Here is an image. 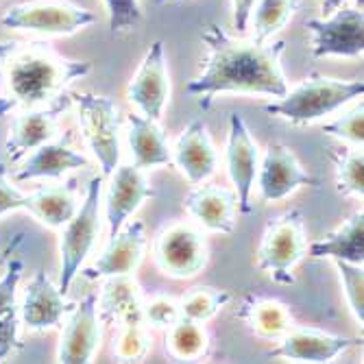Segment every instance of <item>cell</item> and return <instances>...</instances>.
<instances>
[{
  "mask_svg": "<svg viewBox=\"0 0 364 364\" xmlns=\"http://www.w3.org/2000/svg\"><path fill=\"white\" fill-rule=\"evenodd\" d=\"M208 46L205 68L188 83V94L198 98V105L208 109L216 94H267L282 98L288 83L282 70V55L286 42H257L229 36L218 24H208L201 33Z\"/></svg>",
  "mask_w": 364,
  "mask_h": 364,
  "instance_id": "1",
  "label": "cell"
},
{
  "mask_svg": "<svg viewBox=\"0 0 364 364\" xmlns=\"http://www.w3.org/2000/svg\"><path fill=\"white\" fill-rule=\"evenodd\" d=\"M90 70V61L68 59L44 42L0 40V118L16 109L48 105Z\"/></svg>",
  "mask_w": 364,
  "mask_h": 364,
  "instance_id": "2",
  "label": "cell"
},
{
  "mask_svg": "<svg viewBox=\"0 0 364 364\" xmlns=\"http://www.w3.org/2000/svg\"><path fill=\"white\" fill-rule=\"evenodd\" d=\"M364 94L362 81H343L323 75H312L294 90L286 92L275 103L264 105V112L271 116L286 118L294 124H308L327 114L341 109L353 98Z\"/></svg>",
  "mask_w": 364,
  "mask_h": 364,
  "instance_id": "3",
  "label": "cell"
},
{
  "mask_svg": "<svg viewBox=\"0 0 364 364\" xmlns=\"http://www.w3.org/2000/svg\"><path fill=\"white\" fill-rule=\"evenodd\" d=\"M101 186L103 175L94 177L87 186L83 203L77 208L75 216L65 223L61 229V275H59V290L65 294L70 290L75 277L79 275L83 262L87 259L92 247L96 245L98 231H101V218H98V203H101Z\"/></svg>",
  "mask_w": 364,
  "mask_h": 364,
  "instance_id": "4",
  "label": "cell"
},
{
  "mask_svg": "<svg viewBox=\"0 0 364 364\" xmlns=\"http://www.w3.org/2000/svg\"><path fill=\"white\" fill-rule=\"evenodd\" d=\"M304 214L290 210L273 218L262 234L257 267L277 284H294L292 269L306 255Z\"/></svg>",
  "mask_w": 364,
  "mask_h": 364,
  "instance_id": "5",
  "label": "cell"
},
{
  "mask_svg": "<svg viewBox=\"0 0 364 364\" xmlns=\"http://www.w3.org/2000/svg\"><path fill=\"white\" fill-rule=\"evenodd\" d=\"M79 112L81 131L94 153L101 175L109 177L120 161V120L112 98L90 92L70 94Z\"/></svg>",
  "mask_w": 364,
  "mask_h": 364,
  "instance_id": "6",
  "label": "cell"
},
{
  "mask_svg": "<svg viewBox=\"0 0 364 364\" xmlns=\"http://www.w3.org/2000/svg\"><path fill=\"white\" fill-rule=\"evenodd\" d=\"M96 22V16L68 0H28L14 5L0 24L5 28L36 33V36H75L77 31Z\"/></svg>",
  "mask_w": 364,
  "mask_h": 364,
  "instance_id": "7",
  "label": "cell"
},
{
  "mask_svg": "<svg viewBox=\"0 0 364 364\" xmlns=\"http://www.w3.org/2000/svg\"><path fill=\"white\" fill-rule=\"evenodd\" d=\"M314 57H358L364 50V18L358 7H338L323 20H308Z\"/></svg>",
  "mask_w": 364,
  "mask_h": 364,
  "instance_id": "8",
  "label": "cell"
},
{
  "mask_svg": "<svg viewBox=\"0 0 364 364\" xmlns=\"http://www.w3.org/2000/svg\"><path fill=\"white\" fill-rule=\"evenodd\" d=\"M155 262L159 271L171 277H194L208 264V242L192 225L175 223L159 234L155 242Z\"/></svg>",
  "mask_w": 364,
  "mask_h": 364,
  "instance_id": "9",
  "label": "cell"
},
{
  "mask_svg": "<svg viewBox=\"0 0 364 364\" xmlns=\"http://www.w3.org/2000/svg\"><path fill=\"white\" fill-rule=\"evenodd\" d=\"M73 96L61 94L48 105L31 107L20 112L9 127V136L5 140V151L11 161H18L20 157L28 155V151H36L38 146L53 140L57 134V122L63 116V112L70 107Z\"/></svg>",
  "mask_w": 364,
  "mask_h": 364,
  "instance_id": "10",
  "label": "cell"
},
{
  "mask_svg": "<svg viewBox=\"0 0 364 364\" xmlns=\"http://www.w3.org/2000/svg\"><path fill=\"white\" fill-rule=\"evenodd\" d=\"M127 96H129V101L142 112V116L151 120L161 118L164 107H166L168 96H171L166 50H164L161 40H155L149 46L136 77L129 83Z\"/></svg>",
  "mask_w": 364,
  "mask_h": 364,
  "instance_id": "11",
  "label": "cell"
},
{
  "mask_svg": "<svg viewBox=\"0 0 364 364\" xmlns=\"http://www.w3.org/2000/svg\"><path fill=\"white\" fill-rule=\"evenodd\" d=\"M68 321L57 347V360L63 364H85L94 358L101 343V323H98V294L90 292L68 312Z\"/></svg>",
  "mask_w": 364,
  "mask_h": 364,
  "instance_id": "12",
  "label": "cell"
},
{
  "mask_svg": "<svg viewBox=\"0 0 364 364\" xmlns=\"http://www.w3.org/2000/svg\"><path fill=\"white\" fill-rule=\"evenodd\" d=\"M257 166H259V153L249 134V127L238 114H231L229 138H227V173L231 183H234L240 214L253 212L251 192H253Z\"/></svg>",
  "mask_w": 364,
  "mask_h": 364,
  "instance_id": "13",
  "label": "cell"
},
{
  "mask_svg": "<svg viewBox=\"0 0 364 364\" xmlns=\"http://www.w3.org/2000/svg\"><path fill=\"white\" fill-rule=\"evenodd\" d=\"M257 168L259 194L264 201H282L301 186H318V179L301 168L299 159L286 144H271Z\"/></svg>",
  "mask_w": 364,
  "mask_h": 364,
  "instance_id": "14",
  "label": "cell"
},
{
  "mask_svg": "<svg viewBox=\"0 0 364 364\" xmlns=\"http://www.w3.org/2000/svg\"><path fill=\"white\" fill-rule=\"evenodd\" d=\"M146 249V227L142 220H129L120 227L116 236H109V245L103 255L96 259L92 269L85 271L87 277H114L131 275L142 262Z\"/></svg>",
  "mask_w": 364,
  "mask_h": 364,
  "instance_id": "15",
  "label": "cell"
},
{
  "mask_svg": "<svg viewBox=\"0 0 364 364\" xmlns=\"http://www.w3.org/2000/svg\"><path fill=\"white\" fill-rule=\"evenodd\" d=\"M109 188H107V223H109V236H116L120 227L127 223V218L134 214L146 198L155 196V190L144 179L142 171L138 166H116L109 175Z\"/></svg>",
  "mask_w": 364,
  "mask_h": 364,
  "instance_id": "16",
  "label": "cell"
},
{
  "mask_svg": "<svg viewBox=\"0 0 364 364\" xmlns=\"http://www.w3.org/2000/svg\"><path fill=\"white\" fill-rule=\"evenodd\" d=\"M70 310L73 306L63 299V292L48 279L44 271H40L24 290L20 304V321L26 325V329L42 332V329L57 327Z\"/></svg>",
  "mask_w": 364,
  "mask_h": 364,
  "instance_id": "17",
  "label": "cell"
},
{
  "mask_svg": "<svg viewBox=\"0 0 364 364\" xmlns=\"http://www.w3.org/2000/svg\"><path fill=\"white\" fill-rule=\"evenodd\" d=\"M188 212L210 231L231 234L236 229L238 201L236 192L223 186H196L183 198Z\"/></svg>",
  "mask_w": 364,
  "mask_h": 364,
  "instance_id": "18",
  "label": "cell"
},
{
  "mask_svg": "<svg viewBox=\"0 0 364 364\" xmlns=\"http://www.w3.org/2000/svg\"><path fill=\"white\" fill-rule=\"evenodd\" d=\"M173 159L190 183H203L216 168V149L201 120H192L177 138Z\"/></svg>",
  "mask_w": 364,
  "mask_h": 364,
  "instance_id": "19",
  "label": "cell"
},
{
  "mask_svg": "<svg viewBox=\"0 0 364 364\" xmlns=\"http://www.w3.org/2000/svg\"><path fill=\"white\" fill-rule=\"evenodd\" d=\"M358 343V338L332 336L323 332H312V329H294V332L290 329L269 355H282L294 362H329Z\"/></svg>",
  "mask_w": 364,
  "mask_h": 364,
  "instance_id": "20",
  "label": "cell"
},
{
  "mask_svg": "<svg viewBox=\"0 0 364 364\" xmlns=\"http://www.w3.org/2000/svg\"><path fill=\"white\" fill-rule=\"evenodd\" d=\"M87 157L77 153L63 142H46L33 151L22 168L14 175L16 181H31V179H57L65 173L87 168Z\"/></svg>",
  "mask_w": 364,
  "mask_h": 364,
  "instance_id": "21",
  "label": "cell"
},
{
  "mask_svg": "<svg viewBox=\"0 0 364 364\" xmlns=\"http://www.w3.org/2000/svg\"><path fill=\"white\" fill-rule=\"evenodd\" d=\"M127 122H129L127 142L131 149V157H134V166L151 168V166H166V164L173 161L166 138H164L157 120H151L140 114H129Z\"/></svg>",
  "mask_w": 364,
  "mask_h": 364,
  "instance_id": "22",
  "label": "cell"
},
{
  "mask_svg": "<svg viewBox=\"0 0 364 364\" xmlns=\"http://www.w3.org/2000/svg\"><path fill=\"white\" fill-rule=\"evenodd\" d=\"M24 271L22 259H11L5 275L0 277V362L14 349H18V325H20V306H18V284Z\"/></svg>",
  "mask_w": 364,
  "mask_h": 364,
  "instance_id": "23",
  "label": "cell"
},
{
  "mask_svg": "<svg viewBox=\"0 0 364 364\" xmlns=\"http://www.w3.org/2000/svg\"><path fill=\"white\" fill-rule=\"evenodd\" d=\"M310 257H332L349 264H362L364 259V214L355 212L345 225L332 231L323 240L310 245Z\"/></svg>",
  "mask_w": 364,
  "mask_h": 364,
  "instance_id": "24",
  "label": "cell"
},
{
  "mask_svg": "<svg viewBox=\"0 0 364 364\" xmlns=\"http://www.w3.org/2000/svg\"><path fill=\"white\" fill-rule=\"evenodd\" d=\"M98 308L107 321H144L142 316V296L138 284L129 275H114L107 277L101 299H98Z\"/></svg>",
  "mask_w": 364,
  "mask_h": 364,
  "instance_id": "25",
  "label": "cell"
},
{
  "mask_svg": "<svg viewBox=\"0 0 364 364\" xmlns=\"http://www.w3.org/2000/svg\"><path fill=\"white\" fill-rule=\"evenodd\" d=\"M77 208L79 203L75 190L68 186L36 190L28 194V203H26V212L50 229H61L75 216Z\"/></svg>",
  "mask_w": 364,
  "mask_h": 364,
  "instance_id": "26",
  "label": "cell"
},
{
  "mask_svg": "<svg viewBox=\"0 0 364 364\" xmlns=\"http://www.w3.org/2000/svg\"><path fill=\"white\" fill-rule=\"evenodd\" d=\"M240 316L262 338H282L292 329V316L277 299H247Z\"/></svg>",
  "mask_w": 364,
  "mask_h": 364,
  "instance_id": "27",
  "label": "cell"
},
{
  "mask_svg": "<svg viewBox=\"0 0 364 364\" xmlns=\"http://www.w3.org/2000/svg\"><path fill=\"white\" fill-rule=\"evenodd\" d=\"M301 0H257L251 11V26H253V40L269 42L273 36L290 22V18L299 9Z\"/></svg>",
  "mask_w": 364,
  "mask_h": 364,
  "instance_id": "28",
  "label": "cell"
},
{
  "mask_svg": "<svg viewBox=\"0 0 364 364\" xmlns=\"http://www.w3.org/2000/svg\"><path fill=\"white\" fill-rule=\"evenodd\" d=\"M166 349L177 360H198L208 351V334L201 323L179 316L171 327L166 336Z\"/></svg>",
  "mask_w": 364,
  "mask_h": 364,
  "instance_id": "29",
  "label": "cell"
},
{
  "mask_svg": "<svg viewBox=\"0 0 364 364\" xmlns=\"http://www.w3.org/2000/svg\"><path fill=\"white\" fill-rule=\"evenodd\" d=\"M334 173L338 192L360 196L364 194V155L360 149H334Z\"/></svg>",
  "mask_w": 364,
  "mask_h": 364,
  "instance_id": "30",
  "label": "cell"
},
{
  "mask_svg": "<svg viewBox=\"0 0 364 364\" xmlns=\"http://www.w3.org/2000/svg\"><path fill=\"white\" fill-rule=\"evenodd\" d=\"M231 299V294L225 290H214V288H194L190 290L183 299L179 301V312L181 316L205 323L210 321L227 301Z\"/></svg>",
  "mask_w": 364,
  "mask_h": 364,
  "instance_id": "31",
  "label": "cell"
},
{
  "mask_svg": "<svg viewBox=\"0 0 364 364\" xmlns=\"http://www.w3.org/2000/svg\"><path fill=\"white\" fill-rule=\"evenodd\" d=\"M149 334H146V327L144 321H131V323H122L120 329V336L116 341V355L124 362L129 360H140L146 349H149Z\"/></svg>",
  "mask_w": 364,
  "mask_h": 364,
  "instance_id": "32",
  "label": "cell"
},
{
  "mask_svg": "<svg viewBox=\"0 0 364 364\" xmlns=\"http://www.w3.org/2000/svg\"><path fill=\"white\" fill-rule=\"evenodd\" d=\"M336 267L345 286V294L349 308L353 312V316L358 318V323H364V271L362 264H349V262H341L336 259Z\"/></svg>",
  "mask_w": 364,
  "mask_h": 364,
  "instance_id": "33",
  "label": "cell"
},
{
  "mask_svg": "<svg viewBox=\"0 0 364 364\" xmlns=\"http://www.w3.org/2000/svg\"><path fill=\"white\" fill-rule=\"evenodd\" d=\"M323 131L329 136L349 142V144L362 146V142H364V107H362V101L355 107H351L349 112H345L341 118H336L334 122L325 124Z\"/></svg>",
  "mask_w": 364,
  "mask_h": 364,
  "instance_id": "34",
  "label": "cell"
},
{
  "mask_svg": "<svg viewBox=\"0 0 364 364\" xmlns=\"http://www.w3.org/2000/svg\"><path fill=\"white\" fill-rule=\"evenodd\" d=\"M112 33L136 28L142 22L140 0H103Z\"/></svg>",
  "mask_w": 364,
  "mask_h": 364,
  "instance_id": "35",
  "label": "cell"
},
{
  "mask_svg": "<svg viewBox=\"0 0 364 364\" xmlns=\"http://www.w3.org/2000/svg\"><path fill=\"white\" fill-rule=\"evenodd\" d=\"M142 316L144 323H151L153 327H171L179 316V304L171 296H153L146 304H142Z\"/></svg>",
  "mask_w": 364,
  "mask_h": 364,
  "instance_id": "36",
  "label": "cell"
},
{
  "mask_svg": "<svg viewBox=\"0 0 364 364\" xmlns=\"http://www.w3.org/2000/svg\"><path fill=\"white\" fill-rule=\"evenodd\" d=\"M28 203V194L20 192L9 179H7V166L0 161V216L24 210L26 212Z\"/></svg>",
  "mask_w": 364,
  "mask_h": 364,
  "instance_id": "37",
  "label": "cell"
},
{
  "mask_svg": "<svg viewBox=\"0 0 364 364\" xmlns=\"http://www.w3.org/2000/svg\"><path fill=\"white\" fill-rule=\"evenodd\" d=\"M257 0H231V11H234V28L238 33H245L249 26L251 11Z\"/></svg>",
  "mask_w": 364,
  "mask_h": 364,
  "instance_id": "38",
  "label": "cell"
},
{
  "mask_svg": "<svg viewBox=\"0 0 364 364\" xmlns=\"http://www.w3.org/2000/svg\"><path fill=\"white\" fill-rule=\"evenodd\" d=\"M347 3V0H321V11L323 16H329V14H334L338 7H343Z\"/></svg>",
  "mask_w": 364,
  "mask_h": 364,
  "instance_id": "39",
  "label": "cell"
},
{
  "mask_svg": "<svg viewBox=\"0 0 364 364\" xmlns=\"http://www.w3.org/2000/svg\"><path fill=\"white\" fill-rule=\"evenodd\" d=\"M157 5H164V3H168V0H155Z\"/></svg>",
  "mask_w": 364,
  "mask_h": 364,
  "instance_id": "40",
  "label": "cell"
}]
</instances>
